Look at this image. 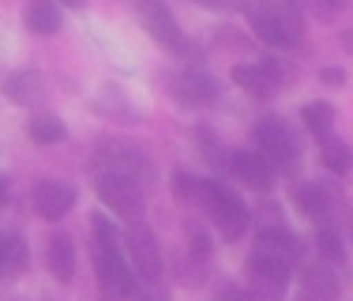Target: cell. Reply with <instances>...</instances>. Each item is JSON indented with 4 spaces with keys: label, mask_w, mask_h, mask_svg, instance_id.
Returning <instances> with one entry per match:
<instances>
[{
    "label": "cell",
    "mask_w": 353,
    "mask_h": 301,
    "mask_svg": "<svg viewBox=\"0 0 353 301\" xmlns=\"http://www.w3.org/2000/svg\"><path fill=\"white\" fill-rule=\"evenodd\" d=\"M285 72L282 64H274V61H259V64H241V68H233V83L237 87H245L248 95H256V98H271L274 90L285 83Z\"/></svg>",
    "instance_id": "9"
},
{
    "label": "cell",
    "mask_w": 353,
    "mask_h": 301,
    "mask_svg": "<svg viewBox=\"0 0 353 301\" xmlns=\"http://www.w3.org/2000/svg\"><path fill=\"white\" fill-rule=\"evenodd\" d=\"M290 267H293V260H285V256H279V253H267V249H256V253L248 256L252 282L271 298H279L282 290L290 287Z\"/></svg>",
    "instance_id": "6"
},
{
    "label": "cell",
    "mask_w": 353,
    "mask_h": 301,
    "mask_svg": "<svg viewBox=\"0 0 353 301\" xmlns=\"http://www.w3.org/2000/svg\"><path fill=\"white\" fill-rule=\"evenodd\" d=\"M323 83H342V72H323Z\"/></svg>",
    "instance_id": "23"
},
{
    "label": "cell",
    "mask_w": 353,
    "mask_h": 301,
    "mask_svg": "<svg viewBox=\"0 0 353 301\" xmlns=\"http://www.w3.org/2000/svg\"><path fill=\"white\" fill-rule=\"evenodd\" d=\"M319 253L331 256V260H342V245H339V237H334V233H319Z\"/></svg>",
    "instance_id": "22"
},
{
    "label": "cell",
    "mask_w": 353,
    "mask_h": 301,
    "mask_svg": "<svg viewBox=\"0 0 353 301\" xmlns=\"http://www.w3.org/2000/svg\"><path fill=\"white\" fill-rule=\"evenodd\" d=\"M72 204H75V188L64 185V181H38L34 185V211L41 219L49 222L64 219L72 211Z\"/></svg>",
    "instance_id": "13"
},
{
    "label": "cell",
    "mask_w": 353,
    "mask_h": 301,
    "mask_svg": "<svg viewBox=\"0 0 353 301\" xmlns=\"http://www.w3.org/2000/svg\"><path fill=\"white\" fill-rule=\"evenodd\" d=\"M124 245H128V256H132V267L143 275V279L154 282L162 275V253H158V241L147 226L132 222L128 233H124Z\"/></svg>",
    "instance_id": "8"
},
{
    "label": "cell",
    "mask_w": 353,
    "mask_h": 301,
    "mask_svg": "<svg viewBox=\"0 0 353 301\" xmlns=\"http://www.w3.org/2000/svg\"><path fill=\"white\" fill-rule=\"evenodd\" d=\"M170 95L181 106H211L218 98V83H214V75L188 68V72H176L170 79Z\"/></svg>",
    "instance_id": "10"
},
{
    "label": "cell",
    "mask_w": 353,
    "mask_h": 301,
    "mask_svg": "<svg viewBox=\"0 0 353 301\" xmlns=\"http://www.w3.org/2000/svg\"><path fill=\"white\" fill-rule=\"evenodd\" d=\"M301 117H305V124H308V132L319 139H327L331 136V121H334V110L327 102H308L305 110H301Z\"/></svg>",
    "instance_id": "19"
},
{
    "label": "cell",
    "mask_w": 353,
    "mask_h": 301,
    "mask_svg": "<svg viewBox=\"0 0 353 301\" xmlns=\"http://www.w3.org/2000/svg\"><path fill=\"white\" fill-rule=\"evenodd\" d=\"M301 287H305V301H334L339 298V282H334L331 271H323V267H308Z\"/></svg>",
    "instance_id": "16"
},
{
    "label": "cell",
    "mask_w": 353,
    "mask_h": 301,
    "mask_svg": "<svg viewBox=\"0 0 353 301\" xmlns=\"http://www.w3.org/2000/svg\"><path fill=\"white\" fill-rule=\"evenodd\" d=\"M173 188L181 192L184 200H192V204L203 207V211L214 219V226L222 230V237L237 241L241 233L248 230V207L241 204V196L233 188L218 185V181H199V177H192V173H176Z\"/></svg>",
    "instance_id": "1"
},
{
    "label": "cell",
    "mask_w": 353,
    "mask_h": 301,
    "mask_svg": "<svg viewBox=\"0 0 353 301\" xmlns=\"http://www.w3.org/2000/svg\"><path fill=\"white\" fill-rule=\"evenodd\" d=\"M46 264H49V275H53V279L68 282L72 275H75V249H72V237H64V233H57V237H49Z\"/></svg>",
    "instance_id": "14"
},
{
    "label": "cell",
    "mask_w": 353,
    "mask_h": 301,
    "mask_svg": "<svg viewBox=\"0 0 353 301\" xmlns=\"http://www.w3.org/2000/svg\"><path fill=\"white\" fill-rule=\"evenodd\" d=\"M230 173L241 181V185H248V188H256V192H267V188L274 185V166L267 162L259 150H233Z\"/></svg>",
    "instance_id": "12"
},
{
    "label": "cell",
    "mask_w": 353,
    "mask_h": 301,
    "mask_svg": "<svg viewBox=\"0 0 353 301\" xmlns=\"http://www.w3.org/2000/svg\"><path fill=\"white\" fill-rule=\"evenodd\" d=\"M252 30H256L259 41L274 49H290L301 41V15L293 4H259L252 8Z\"/></svg>",
    "instance_id": "3"
},
{
    "label": "cell",
    "mask_w": 353,
    "mask_h": 301,
    "mask_svg": "<svg viewBox=\"0 0 353 301\" xmlns=\"http://www.w3.org/2000/svg\"><path fill=\"white\" fill-rule=\"evenodd\" d=\"M98 196H102V204L109 207L113 215H121V219L136 222L139 211H143V192L132 177H117V173H98L94 181Z\"/></svg>",
    "instance_id": "5"
},
{
    "label": "cell",
    "mask_w": 353,
    "mask_h": 301,
    "mask_svg": "<svg viewBox=\"0 0 353 301\" xmlns=\"http://www.w3.org/2000/svg\"><path fill=\"white\" fill-rule=\"evenodd\" d=\"M139 19L147 23L150 38H154L162 49H170V53L184 49L181 27H176V19L170 15V8H165V4H158V0H147V4H139Z\"/></svg>",
    "instance_id": "11"
},
{
    "label": "cell",
    "mask_w": 353,
    "mask_h": 301,
    "mask_svg": "<svg viewBox=\"0 0 353 301\" xmlns=\"http://www.w3.org/2000/svg\"><path fill=\"white\" fill-rule=\"evenodd\" d=\"M27 27L34 30V35H57V30H61V12H57L53 4H46V0H34V4L27 8Z\"/></svg>",
    "instance_id": "17"
},
{
    "label": "cell",
    "mask_w": 353,
    "mask_h": 301,
    "mask_svg": "<svg viewBox=\"0 0 353 301\" xmlns=\"http://www.w3.org/2000/svg\"><path fill=\"white\" fill-rule=\"evenodd\" d=\"M4 249H8V241L0 237V271H4Z\"/></svg>",
    "instance_id": "24"
},
{
    "label": "cell",
    "mask_w": 353,
    "mask_h": 301,
    "mask_svg": "<svg viewBox=\"0 0 353 301\" xmlns=\"http://www.w3.org/2000/svg\"><path fill=\"white\" fill-rule=\"evenodd\" d=\"M4 196H8V181L0 177V204H4Z\"/></svg>",
    "instance_id": "25"
},
{
    "label": "cell",
    "mask_w": 353,
    "mask_h": 301,
    "mask_svg": "<svg viewBox=\"0 0 353 301\" xmlns=\"http://www.w3.org/2000/svg\"><path fill=\"white\" fill-rule=\"evenodd\" d=\"M252 139H256L259 155L271 166H293L301 158V147H297V139H293L290 124H285L282 117H263V121L252 128Z\"/></svg>",
    "instance_id": "4"
},
{
    "label": "cell",
    "mask_w": 353,
    "mask_h": 301,
    "mask_svg": "<svg viewBox=\"0 0 353 301\" xmlns=\"http://www.w3.org/2000/svg\"><path fill=\"white\" fill-rule=\"evenodd\" d=\"M94 166H98V173H117V177H132V181H136L143 173V166H147V158H143L139 147L105 139V144H98V150H94Z\"/></svg>",
    "instance_id": "7"
},
{
    "label": "cell",
    "mask_w": 353,
    "mask_h": 301,
    "mask_svg": "<svg viewBox=\"0 0 353 301\" xmlns=\"http://www.w3.org/2000/svg\"><path fill=\"white\" fill-rule=\"evenodd\" d=\"M34 87H38V75L19 72V75L8 79V98H12V102H30V98H34Z\"/></svg>",
    "instance_id": "21"
},
{
    "label": "cell",
    "mask_w": 353,
    "mask_h": 301,
    "mask_svg": "<svg viewBox=\"0 0 353 301\" xmlns=\"http://www.w3.org/2000/svg\"><path fill=\"white\" fill-rule=\"evenodd\" d=\"M319 158H323V166L327 170H334V173H346L350 170V147L342 144V139H334V136H327V139H319Z\"/></svg>",
    "instance_id": "18"
},
{
    "label": "cell",
    "mask_w": 353,
    "mask_h": 301,
    "mask_svg": "<svg viewBox=\"0 0 353 301\" xmlns=\"http://www.w3.org/2000/svg\"><path fill=\"white\" fill-rule=\"evenodd\" d=\"M94 267H98V287H102L105 301H124L136 294V275H132L128 260L117 249L113 226L102 215L94 219Z\"/></svg>",
    "instance_id": "2"
},
{
    "label": "cell",
    "mask_w": 353,
    "mask_h": 301,
    "mask_svg": "<svg viewBox=\"0 0 353 301\" xmlns=\"http://www.w3.org/2000/svg\"><path fill=\"white\" fill-rule=\"evenodd\" d=\"M293 204H297L312 222H331V196L319 185H297L293 188Z\"/></svg>",
    "instance_id": "15"
},
{
    "label": "cell",
    "mask_w": 353,
    "mask_h": 301,
    "mask_svg": "<svg viewBox=\"0 0 353 301\" xmlns=\"http://www.w3.org/2000/svg\"><path fill=\"white\" fill-rule=\"evenodd\" d=\"M30 139L34 144H57V139H64V124L53 113H38L30 121Z\"/></svg>",
    "instance_id": "20"
}]
</instances>
